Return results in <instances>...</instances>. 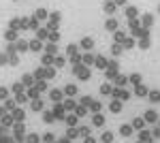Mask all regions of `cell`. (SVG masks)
<instances>
[{"label":"cell","mask_w":160,"mask_h":143,"mask_svg":"<svg viewBox=\"0 0 160 143\" xmlns=\"http://www.w3.org/2000/svg\"><path fill=\"white\" fill-rule=\"evenodd\" d=\"M73 73L79 77V79H83V81H88V79H90V69H88L86 64H75V66H73Z\"/></svg>","instance_id":"obj_1"},{"label":"cell","mask_w":160,"mask_h":143,"mask_svg":"<svg viewBox=\"0 0 160 143\" xmlns=\"http://www.w3.org/2000/svg\"><path fill=\"white\" fill-rule=\"evenodd\" d=\"M15 49H17V54H26V51H30V41H26V38L15 41Z\"/></svg>","instance_id":"obj_2"},{"label":"cell","mask_w":160,"mask_h":143,"mask_svg":"<svg viewBox=\"0 0 160 143\" xmlns=\"http://www.w3.org/2000/svg\"><path fill=\"white\" fill-rule=\"evenodd\" d=\"M79 47L83 49V51H92V47H94V38H92V36H83V38L79 41Z\"/></svg>","instance_id":"obj_3"},{"label":"cell","mask_w":160,"mask_h":143,"mask_svg":"<svg viewBox=\"0 0 160 143\" xmlns=\"http://www.w3.org/2000/svg\"><path fill=\"white\" fill-rule=\"evenodd\" d=\"M9 30H15V32L24 30V22H22V17H13L11 22H9Z\"/></svg>","instance_id":"obj_4"},{"label":"cell","mask_w":160,"mask_h":143,"mask_svg":"<svg viewBox=\"0 0 160 143\" xmlns=\"http://www.w3.org/2000/svg\"><path fill=\"white\" fill-rule=\"evenodd\" d=\"M96 69H100V71H107V66H109V60L105 58V56H96V64H94Z\"/></svg>","instance_id":"obj_5"},{"label":"cell","mask_w":160,"mask_h":143,"mask_svg":"<svg viewBox=\"0 0 160 143\" xmlns=\"http://www.w3.org/2000/svg\"><path fill=\"white\" fill-rule=\"evenodd\" d=\"M34 17H37L38 22H45V19H49V11L41 7V9H37V11H34Z\"/></svg>","instance_id":"obj_6"},{"label":"cell","mask_w":160,"mask_h":143,"mask_svg":"<svg viewBox=\"0 0 160 143\" xmlns=\"http://www.w3.org/2000/svg\"><path fill=\"white\" fill-rule=\"evenodd\" d=\"M53 62H56V56H49V54H43V56H41V64H43L45 69H49Z\"/></svg>","instance_id":"obj_7"},{"label":"cell","mask_w":160,"mask_h":143,"mask_svg":"<svg viewBox=\"0 0 160 143\" xmlns=\"http://www.w3.org/2000/svg\"><path fill=\"white\" fill-rule=\"evenodd\" d=\"M4 41H7V43H15V41H19V32H15V30H7V32H4Z\"/></svg>","instance_id":"obj_8"},{"label":"cell","mask_w":160,"mask_h":143,"mask_svg":"<svg viewBox=\"0 0 160 143\" xmlns=\"http://www.w3.org/2000/svg\"><path fill=\"white\" fill-rule=\"evenodd\" d=\"M83 64H86V66H94V64H96V56H94L92 51H86V54H83Z\"/></svg>","instance_id":"obj_9"},{"label":"cell","mask_w":160,"mask_h":143,"mask_svg":"<svg viewBox=\"0 0 160 143\" xmlns=\"http://www.w3.org/2000/svg\"><path fill=\"white\" fill-rule=\"evenodd\" d=\"M118 19H113V17H109L107 22H105V28H107V32H118Z\"/></svg>","instance_id":"obj_10"},{"label":"cell","mask_w":160,"mask_h":143,"mask_svg":"<svg viewBox=\"0 0 160 143\" xmlns=\"http://www.w3.org/2000/svg\"><path fill=\"white\" fill-rule=\"evenodd\" d=\"M60 19H62V13L60 11H49V19H47V22H49V24H60Z\"/></svg>","instance_id":"obj_11"},{"label":"cell","mask_w":160,"mask_h":143,"mask_svg":"<svg viewBox=\"0 0 160 143\" xmlns=\"http://www.w3.org/2000/svg\"><path fill=\"white\" fill-rule=\"evenodd\" d=\"M37 38H38V41H43V43L49 41V30H47V28H38V30H37Z\"/></svg>","instance_id":"obj_12"},{"label":"cell","mask_w":160,"mask_h":143,"mask_svg":"<svg viewBox=\"0 0 160 143\" xmlns=\"http://www.w3.org/2000/svg\"><path fill=\"white\" fill-rule=\"evenodd\" d=\"M34 79L41 81V79H47V69L45 66H38L37 71H34Z\"/></svg>","instance_id":"obj_13"},{"label":"cell","mask_w":160,"mask_h":143,"mask_svg":"<svg viewBox=\"0 0 160 143\" xmlns=\"http://www.w3.org/2000/svg\"><path fill=\"white\" fill-rule=\"evenodd\" d=\"M45 47V45H43V41H38V38H32V41H30V51H41V49Z\"/></svg>","instance_id":"obj_14"},{"label":"cell","mask_w":160,"mask_h":143,"mask_svg":"<svg viewBox=\"0 0 160 143\" xmlns=\"http://www.w3.org/2000/svg\"><path fill=\"white\" fill-rule=\"evenodd\" d=\"M79 43H77V45H75V43H71V45H68V47H66V56H68V58H73V56H77V54H79Z\"/></svg>","instance_id":"obj_15"},{"label":"cell","mask_w":160,"mask_h":143,"mask_svg":"<svg viewBox=\"0 0 160 143\" xmlns=\"http://www.w3.org/2000/svg\"><path fill=\"white\" fill-rule=\"evenodd\" d=\"M124 13H126V17H128V19H137L139 9H137V7H126V9H124Z\"/></svg>","instance_id":"obj_16"},{"label":"cell","mask_w":160,"mask_h":143,"mask_svg":"<svg viewBox=\"0 0 160 143\" xmlns=\"http://www.w3.org/2000/svg\"><path fill=\"white\" fill-rule=\"evenodd\" d=\"M152 24H154V17H152L149 13H145V15L141 17V26H143V28H149Z\"/></svg>","instance_id":"obj_17"},{"label":"cell","mask_w":160,"mask_h":143,"mask_svg":"<svg viewBox=\"0 0 160 143\" xmlns=\"http://www.w3.org/2000/svg\"><path fill=\"white\" fill-rule=\"evenodd\" d=\"M45 54H49V56H58V45H56V43H47V45H45Z\"/></svg>","instance_id":"obj_18"},{"label":"cell","mask_w":160,"mask_h":143,"mask_svg":"<svg viewBox=\"0 0 160 143\" xmlns=\"http://www.w3.org/2000/svg\"><path fill=\"white\" fill-rule=\"evenodd\" d=\"M113 41H115V43H120V45H124V41H126V34H124V30H118V32H113Z\"/></svg>","instance_id":"obj_19"},{"label":"cell","mask_w":160,"mask_h":143,"mask_svg":"<svg viewBox=\"0 0 160 143\" xmlns=\"http://www.w3.org/2000/svg\"><path fill=\"white\" fill-rule=\"evenodd\" d=\"M115 9H118V4H115V2H105V9H102V11L107 13V15H113Z\"/></svg>","instance_id":"obj_20"},{"label":"cell","mask_w":160,"mask_h":143,"mask_svg":"<svg viewBox=\"0 0 160 143\" xmlns=\"http://www.w3.org/2000/svg\"><path fill=\"white\" fill-rule=\"evenodd\" d=\"M124 51V45H120V43H113L111 45V56H120Z\"/></svg>","instance_id":"obj_21"},{"label":"cell","mask_w":160,"mask_h":143,"mask_svg":"<svg viewBox=\"0 0 160 143\" xmlns=\"http://www.w3.org/2000/svg\"><path fill=\"white\" fill-rule=\"evenodd\" d=\"M22 84H24V85H32V84H34V75L26 73L24 77H22Z\"/></svg>","instance_id":"obj_22"},{"label":"cell","mask_w":160,"mask_h":143,"mask_svg":"<svg viewBox=\"0 0 160 143\" xmlns=\"http://www.w3.org/2000/svg\"><path fill=\"white\" fill-rule=\"evenodd\" d=\"M64 64H66V58H64V56H60V54H58V56H56V62H53V66H56V69H62V66H64Z\"/></svg>","instance_id":"obj_23"},{"label":"cell","mask_w":160,"mask_h":143,"mask_svg":"<svg viewBox=\"0 0 160 143\" xmlns=\"http://www.w3.org/2000/svg\"><path fill=\"white\" fill-rule=\"evenodd\" d=\"M38 28H41V26H38V19H37V17H30V24H28V30H34V32H37Z\"/></svg>","instance_id":"obj_24"},{"label":"cell","mask_w":160,"mask_h":143,"mask_svg":"<svg viewBox=\"0 0 160 143\" xmlns=\"http://www.w3.org/2000/svg\"><path fill=\"white\" fill-rule=\"evenodd\" d=\"M113 94H115V98H124V100L128 98V92H126V90H122V88H118V90H113Z\"/></svg>","instance_id":"obj_25"},{"label":"cell","mask_w":160,"mask_h":143,"mask_svg":"<svg viewBox=\"0 0 160 143\" xmlns=\"http://www.w3.org/2000/svg\"><path fill=\"white\" fill-rule=\"evenodd\" d=\"M4 54H9V56H15V54H17V49H15V43H9V45H4Z\"/></svg>","instance_id":"obj_26"},{"label":"cell","mask_w":160,"mask_h":143,"mask_svg":"<svg viewBox=\"0 0 160 143\" xmlns=\"http://www.w3.org/2000/svg\"><path fill=\"white\" fill-rule=\"evenodd\" d=\"M137 43H135V38L132 36H126V41H124V49H132Z\"/></svg>","instance_id":"obj_27"},{"label":"cell","mask_w":160,"mask_h":143,"mask_svg":"<svg viewBox=\"0 0 160 143\" xmlns=\"http://www.w3.org/2000/svg\"><path fill=\"white\" fill-rule=\"evenodd\" d=\"M64 94H68V96H73V94H77V85H73V84H68L66 88H64Z\"/></svg>","instance_id":"obj_28"},{"label":"cell","mask_w":160,"mask_h":143,"mask_svg":"<svg viewBox=\"0 0 160 143\" xmlns=\"http://www.w3.org/2000/svg\"><path fill=\"white\" fill-rule=\"evenodd\" d=\"M58 41H60V32H58V30H56V32H49V41H47V43H58Z\"/></svg>","instance_id":"obj_29"},{"label":"cell","mask_w":160,"mask_h":143,"mask_svg":"<svg viewBox=\"0 0 160 143\" xmlns=\"http://www.w3.org/2000/svg\"><path fill=\"white\" fill-rule=\"evenodd\" d=\"M100 92H102V94H111V92H113L111 84H102V85H100Z\"/></svg>","instance_id":"obj_30"},{"label":"cell","mask_w":160,"mask_h":143,"mask_svg":"<svg viewBox=\"0 0 160 143\" xmlns=\"http://www.w3.org/2000/svg\"><path fill=\"white\" fill-rule=\"evenodd\" d=\"M9 64H11V66H17V64H19V54H15V56H9Z\"/></svg>","instance_id":"obj_31"},{"label":"cell","mask_w":160,"mask_h":143,"mask_svg":"<svg viewBox=\"0 0 160 143\" xmlns=\"http://www.w3.org/2000/svg\"><path fill=\"white\" fill-rule=\"evenodd\" d=\"M4 64H9V54L0 51V66H4Z\"/></svg>","instance_id":"obj_32"},{"label":"cell","mask_w":160,"mask_h":143,"mask_svg":"<svg viewBox=\"0 0 160 143\" xmlns=\"http://www.w3.org/2000/svg\"><path fill=\"white\" fill-rule=\"evenodd\" d=\"M113 81H115V84H118V85H124V84H126V81H128V77H124V75H118V77H115Z\"/></svg>","instance_id":"obj_33"},{"label":"cell","mask_w":160,"mask_h":143,"mask_svg":"<svg viewBox=\"0 0 160 143\" xmlns=\"http://www.w3.org/2000/svg\"><path fill=\"white\" fill-rule=\"evenodd\" d=\"M128 26H130V30H135V28H141V22L139 19H128Z\"/></svg>","instance_id":"obj_34"},{"label":"cell","mask_w":160,"mask_h":143,"mask_svg":"<svg viewBox=\"0 0 160 143\" xmlns=\"http://www.w3.org/2000/svg\"><path fill=\"white\" fill-rule=\"evenodd\" d=\"M139 47H141V49H148L149 47V38H139Z\"/></svg>","instance_id":"obj_35"},{"label":"cell","mask_w":160,"mask_h":143,"mask_svg":"<svg viewBox=\"0 0 160 143\" xmlns=\"http://www.w3.org/2000/svg\"><path fill=\"white\" fill-rule=\"evenodd\" d=\"M34 85H37V88L41 90V92H43V90H47V81H45V79H41V81H37Z\"/></svg>","instance_id":"obj_36"},{"label":"cell","mask_w":160,"mask_h":143,"mask_svg":"<svg viewBox=\"0 0 160 143\" xmlns=\"http://www.w3.org/2000/svg\"><path fill=\"white\" fill-rule=\"evenodd\" d=\"M13 92H15V94H24V85L15 84V85H13Z\"/></svg>","instance_id":"obj_37"},{"label":"cell","mask_w":160,"mask_h":143,"mask_svg":"<svg viewBox=\"0 0 160 143\" xmlns=\"http://www.w3.org/2000/svg\"><path fill=\"white\" fill-rule=\"evenodd\" d=\"M51 98H53V100H60L62 92H60V90H51Z\"/></svg>","instance_id":"obj_38"},{"label":"cell","mask_w":160,"mask_h":143,"mask_svg":"<svg viewBox=\"0 0 160 143\" xmlns=\"http://www.w3.org/2000/svg\"><path fill=\"white\" fill-rule=\"evenodd\" d=\"M38 92H41V90H38L37 85H32V88H30V96H32V98H37V96H38Z\"/></svg>","instance_id":"obj_39"},{"label":"cell","mask_w":160,"mask_h":143,"mask_svg":"<svg viewBox=\"0 0 160 143\" xmlns=\"http://www.w3.org/2000/svg\"><path fill=\"white\" fill-rule=\"evenodd\" d=\"M128 79H130V81H132V84H139V81H141V75H130V77H128Z\"/></svg>","instance_id":"obj_40"},{"label":"cell","mask_w":160,"mask_h":143,"mask_svg":"<svg viewBox=\"0 0 160 143\" xmlns=\"http://www.w3.org/2000/svg\"><path fill=\"white\" fill-rule=\"evenodd\" d=\"M53 77H56V71H53V69H47V79H53Z\"/></svg>","instance_id":"obj_41"},{"label":"cell","mask_w":160,"mask_h":143,"mask_svg":"<svg viewBox=\"0 0 160 143\" xmlns=\"http://www.w3.org/2000/svg\"><path fill=\"white\" fill-rule=\"evenodd\" d=\"M9 96V90L7 88H0V98H7Z\"/></svg>","instance_id":"obj_42"},{"label":"cell","mask_w":160,"mask_h":143,"mask_svg":"<svg viewBox=\"0 0 160 143\" xmlns=\"http://www.w3.org/2000/svg\"><path fill=\"white\" fill-rule=\"evenodd\" d=\"M145 92H148V90H145L143 85H137V94H141V96H143V94H145Z\"/></svg>","instance_id":"obj_43"},{"label":"cell","mask_w":160,"mask_h":143,"mask_svg":"<svg viewBox=\"0 0 160 143\" xmlns=\"http://www.w3.org/2000/svg\"><path fill=\"white\" fill-rule=\"evenodd\" d=\"M113 2H115V4H118V7H124V9H126V7H128V4H126V0H113Z\"/></svg>","instance_id":"obj_44"},{"label":"cell","mask_w":160,"mask_h":143,"mask_svg":"<svg viewBox=\"0 0 160 143\" xmlns=\"http://www.w3.org/2000/svg\"><path fill=\"white\" fill-rule=\"evenodd\" d=\"M111 109H113V111H120V109H122V107H120V103L115 100V103H111Z\"/></svg>","instance_id":"obj_45"},{"label":"cell","mask_w":160,"mask_h":143,"mask_svg":"<svg viewBox=\"0 0 160 143\" xmlns=\"http://www.w3.org/2000/svg\"><path fill=\"white\" fill-rule=\"evenodd\" d=\"M32 107H34V109H41V107H43V103H41V100H34V103H32Z\"/></svg>","instance_id":"obj_46"},{"label":"cell","mask_w":160,"mask_h":143,"mask_svg":"<svg viewBox=\"0 0 160 143\" xmlns=\"http://www.w3.org/2000/svg\"><path fill=\"white\" fill-rule=\"evenodd\" d=\"M94 124H102V115H94Z\"/></svg>","instance_id":"obj_47"},{"label":"cell","mask_w":160,"mask_h":143,"mask_svg":"<svg viewBox=\"0 0 160 143\" xmlns=\"http://www.w3.org/2000/svg\"><path fill=\"white\" fill-rule=\"evenodd\" d=\"M152 100H160V92H154L152 94Z\"/></svg>","instance_id":"obj_48"},{"label":"cell","mask_w":160,"mask_h":143,"mask_svg":"<svg viewBox=\"0 0 160 143\" xmlns=\"http://www.w3.org/2000/svg\"><path fill=\"white\" fill-rule=\"evenodd\" d=\"M105 2H113V0H105Z\"/></svg>","instance_id":"obj_49"},{"label":"cell","mask_w":160,"mask_h":143,"mask_svg":"<svg viewBox=\"0 0 160 143\" xmlns=\"http://www.w3.org/2000/svg\"><path fill=\"white\" fill-rule=\"evenodd\" d=\"M13 2H17V0H13Z\"/></svg>","instance_id":"obj_50"}]
</instances>
